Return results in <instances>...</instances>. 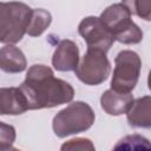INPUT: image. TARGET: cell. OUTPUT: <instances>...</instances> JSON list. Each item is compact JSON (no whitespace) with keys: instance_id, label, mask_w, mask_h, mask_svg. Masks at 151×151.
I'll use <instances>...</instances> for the list:
<instances>
[{"instance_id":"1","label":"cell","mask_w":151,"mask_h":151,"mask_svg":"<svg viewBox=\"0 0 151 151\" xmlns=\"http://www.w3.org/2000/svg\"><path fill=\"white\" fill-rule=\"evenodd\" d=\"M28 110L51 109L70 103L74 97L73 87L65 80L55 78L53 71L45 65H33L19 86Z\"/></svg>"},{"instance_id":"2","label":"cell","mask_w":151,"mask_h":151,"mask_svg":"<svg viewBox=\"0 0 151 151\" xmlns=\"http://www.w3.org/2000/svg\"><path fill=\"white\" fill-rule=\"evenodd\" d=\"M131 12L124 2L113 4L109 6L100 14L99 19L103 25L112 33L114 40L131 45L138 44L143 39L142 29L132 21Z\"/></svg>"},{"instance_id":"3","label":"cell","mask_w":151,"mask_h":151,"mask_svg":"<svg viewBox=\"0 0 151 151\" xmlns=\"http://www.w3.org/2000/svg\"><path fill=\"white\" fill-rule=\"evenodd\" d=\"M32 9L24 2H0V42L13 45L22 39Z\"/></svg>"},{"instance_id":"4","label":"cell","mask_w":151,"mask_h":151,"mask_svg":"<svg viewBox=\"0 0 151 151\" xmlns=\"http://www.w3.org/2000/svg\"><path fill=\"white\" fill-rule=\"evenodd\" d=\"M94 112L84 101H73L59 111L52 122V127L57 137L65 138L88 130L94 123Z\"/></svg>"},{"instance_id":"5","label":"cell","mask_w":151,"mask_h":151,"mask_svg":"<svg viewBox=\"0 0 151 151\" xmlns=\"http://www.w3.org/2000/svg\"><path fill=\"white\" fill-rule=\"evenodd\" d=\"M140 70L142 60L136 52L130 50L119 52L114 59L111 90L119 93H131L138 83Z\"/></svg>"},{"instance_id":"6","label":"cell","mask_w":151,"mask_h":151,"mask_svg":"<svg viewBox=\"0 0 151 151\" xmlns=\"http://www.w3.org/2000/svg\"><path fill=\"white\" fill-rule=\"evenodd\" d=\"M111 65L106 53L87 50L74 70L77 78L86 85H99L110 76Z\"/></svg>"},{"instance_id":"7","label":"cell","mask_w":151,"mask_h":151,"mask_svg":"<svg viewBox=\"0 0 151 151\" xmlns=\"http://www.w3.org/2000/svg\"><path fill=\"white\" fill-rule=\"evenodd\" d=\"M78 32L85 40L87 50L106 53L114 42V37L103 25L98 17L84 18L78 26Z\"/></svg>"},{"instance_id":"8","label":"cell","mask_w":151,"mask_h":151,"mask_svg":"<svg viewBox=\"0 0 151 151\" xmlns=\"http://www.w3.org/2000/svg\"><path fill=\"white\" fill-rule=\"evenodd\" d=\"M79 63V48L72 40H61L52 57V65L57 71H74Z\"/></svg>"},{"instance_id":"9","label":"cell","mask_w":151,"mask_h":151,"mask_svg":"<svg viewBox=\"0 0 151 151\" xmlns=\"http://www.w3.org/2000/svg\"><path fill=\"white\" fill-rule=\"evenodd\" d=\"M26 99L19 87H0V116H17L26 112Z\"/></svg>"},{"instance_id":"10","label":"cell","mask_w":151,"mask_h":151,"mask_svg":"<svg viewBox=\"0 0 151 151\" xmlns=\"http://www.w3.org/2000/svg\"><path fill=\"white\" fill-rule=\"evenodd\" d=\"M133 103L131 93H119L113 90H106L100 97L101 109L110 116H120L126 113Z\"/></svg>"},{"instance_id":"11","label":"cell","mask_w":151,"mask_h":151,"mask_svg":"<svg viewBox=\"0 0 151 151\" xmlns=\"http://www.w3.org/2000/svg\"><path fill=\"white\" fill-rule=\"evenodd\" d=\"M27 67L22 51L14 45H5L0 48V68L7 73H20Z\"/></svg>"},{"instance_id":"12","label":"cell","mask_w":151,"mask_h":151,"mask_svg":"<svg viewBox=\"0 0 151 151\" xmlns=\"http://www.w3.org/2000/svg\"><path fill=\"white\" fill-rule=\"evenodd\" d=\"M127 122L133 127H145L151 126V98L150 96H144L133 100L130 110L126 112Z\"/></svg>"},{"instance_id":"13","label":"cell","mask_w":151,"mask_h":151,"mask_svg":"<svg viewBox=\"0 0 151 151\" xmlns=\"http://www.w3.org/2000/svg\"><path fill=\"white\" fill-rule=\"evenodd\" d=\"M51 21H52V17L50 12L42 8H34L32 9V14L26 33L31 37H39L51 25Z\"/></svg>"},{"instance_id":"14","label":"cell","mask_w":151,"mask_h":151,"mask_svg":"<svg viewBox=\"0 0 151 151\" xmlns=\"http://www.w3.org/2000/svg\"><path fill=\"white\" fill-rule=\"evenodd\" d=\"M112 151H151L150 142L142 134H127L119 139Z\"/></svg>"},{"instance_id":"15","label":"cell","mask_w":151,"mask_h":151,"mask_svg":"<svg viewBox=\"0 0 151 151\" xmlns=\"http://www.w3.org/2000/svg\"><path fill=\"white\" fill-rule=\"evenodd\" d=\"M60 151H96V147L88 138H73L65 142Z\"/></svg>"},{"instance_id":"16","label":"cell","mask_w":151,"mask_h":151,"mask_svg":"<svg viewBox=\"0 0 151 151\" xmlns=\"http://www.w3.org/2000/svg\"><path fill=\"white\" fill-rule=\"evenodd\" d=\"M131 14H137L142 19L151 20V1H124Z\"/></svg>"},{"instance_id":"17","label":"cell","mask_w":151,"mask_h":151,"mask_svg":"<svg viewBox=\"0 0 151 151\" xmlns=\"http://www.w3.org/2000/svg\"><path fill=\"white\" fill-rule=\"evenodd\" d=\"M15 129L9 124L0 122V151L11 149L15 142Z\"/></svg>"},{"instance_id":"18","label":"cell","mask_w":151,"mask_h":151,"mask_svg":"<svg viewBox=\"0 0 151 151\" xmlns=\"http://www.w3.org/2000/svg\"><path fill=\"white\" fill-rule=\"evenodd\" d=\"M6 151H21V150H19V149H15V147H11V149H8V150H6Z\"/></svg>"}]
</instances>
